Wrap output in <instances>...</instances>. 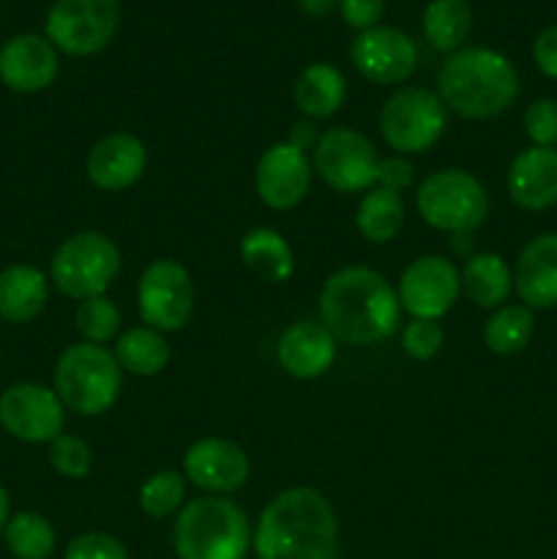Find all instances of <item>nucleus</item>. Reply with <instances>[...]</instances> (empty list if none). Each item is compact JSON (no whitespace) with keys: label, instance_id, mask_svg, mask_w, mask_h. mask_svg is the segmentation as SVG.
<instances>
[{"label":"nucleus","instance_id":"15","mask_svg":"<svg viewBox=\"0 0 557 559\" xmlns=\"http://www.w3.org/2000/svg\"><path fill=\"white\" fill-rule=\"evenodd\" d=\"M249 473L251 464L244 448L222 437L194 442L183 456L186 480L216 497L238 491L249 480Z\"/></svg>","mask_w":557,"mask_h":559},{"label":"nucleus","instance_id":"27","mask_svg":"<svg viewBox=\"0 0 557 559\" xmlns=\"http://www.w3.org/2000/svg\"><path fill=\"white\" fill-rule=\"evenodd\" d=\"M473 31V9L467 0H431L424 11V33L440 52H457Z\"/></svg>","mask_w":557,"mask_h":559},{"label":"nucleus","instance_id":"32","mask_svg":"<svg viewBox=\"0 0 557 559\" xmlns=\"http://www.w3.org/2000/svg\"><path fill=\"white\" fill-rule=\"evenodd\" d=\"M76 331L87 344H104L118 333L120 328V309L109 298L98 295V298L80 300L76 306Z\"/></svg>","mask_w":557,"mask_h":559},{"label":"nucleus","instance_id":"5","mask_svg":"<svg viewBox=\"0 0 557 559\" xmlns=\"http://www.w3.org/2000/svg\"><path fill=\"white\" fill-rule=\"evenodd\" d=\"M123 369L102 344H71L55 364V393L71 413L104 415L118 402Z\"/></svg>","mask_w":557,"mask_h":559},{"label":"nucleus","instance_id":"8","mask_svg":"<svg viewBox=\"0 0 557 559\" xmlns=\"http://www.w3.org/2000/svg\"><path fill=\"white\" fill-rule=\"evenodd\" d=\"M448 126V107L426 87H402L393 93L380 112L382 140L399 153L413 156L435 145Z\"/></svg>","mask_w":557,"mask_h":559},{"label":"nucleus","instance_id":"36","mask_svg":"<svg viewBox=\"0 0 557 559\" xmlns=\"http://www.w3.org/2000/svg\"><path fill=\"white\" fill-rule=\"evenodd\" d=\"M63 559H129V549L115 535L85 533L66 546Z\"/></svg>","mask_w":557,"mask_h":559},{"label":"nucleus","instance_id":"22","mask_svg":"<svg viewBox=\"0 0 557 559\" xmlns=\"http://www.w3.org/2000/svg\"><path fill=\"white\" fill-rule=\"evenodd\" d=\"M49 298L47 276L33 265H9L0 271V317L5 322H31Z\"/></svg>","mask_w":557,"mask_h":559},{"label":"nucleus","instance_id":"40","mask_svg":"<svg viewBox=\"0 0 557 559\" xmlns=\"http://www.w3.org/2000/svg\"><path fill=\"white\" fill-rule=\"evenodd\" d=\"M317 140H320V134H317L315 123H309V120H298V123H293V129H289V140L287 145L298 147V151H309V147L317 145Z\"/></svg>","mask_w":557,"mask_h":559},{"label":"nucleus","instance_id":"7","mask_svg":"<svg viewBox=\"0 0 557 559\" xmlns=\"http://www.w3.org/2000/svg\"><path fill=\"white\" fill-rule=\"evenodd\" d=\"M120 271V251L107 235L76 233L58 246L49 276L66 298H98L109 289Z\"/></svg>","mask_w":557,"mask_h":559},{"label":"nucleus","instance_id":"25","mask_svg":"<svg viewBox=\"0 0 557 559\" xmlns=\"http://www.w3.org/2000/svg\"><path fill=\"white\" fill-rule=\"evenodd\" d=\"M459 287L481 309H497L511 295L513 273L508 271L500 254L481 251V254H470L459 271Z\"/></svg>","mask_w":557,"mask_h":559},{"label":"nucleus","instance_id":"3","mask_svg":"<svg viewBox=\"0 0 557 559\" xmlns=\"http://www.w3.org/2000/svg\"><path fill=\"white\" fill-rule=\"evenodd\" d=\"M440 98L448 109L470 120L506 112L519 96V74L506 55L486 47L453 52L440 71Z\"/></svg>","mask_w":557,"mask_h":559},{"label":"nucleus","instance_id":"20","mask_svg":"<svg viewBox=\"0 0 557 559\" xmlns=\"http://www.w3.org/2000/svg\"><path fill=\"white\" fill-rule=\"evenodd\" d=\"M147 164V151L137 136L109 134L91 147L87 156V178L96 189L123 191L142 178Z\"/></svg>","mask_w":557,"mask_h":559},{"label":"nucleus","instance_id":"12","mask_svg":"<svg viewBox=\"0 0 557 559\" xmlns=\"http://www.w3.org/2000/svg\"><path fill=\"white\" fill-rule=\"evenodd\" d=\"M66 407L55 388L36 385V382H16L0 393V426L14 440L52 442L63 435Z\"/></svg>","mask_w":557,"mask_h":559},{"label":"nucleus","instance_id":"21","mask_svg":"<svg viewBox=\"0 0 557 559\" xmlns=\"http://www.w3.org/2000/svg\"><path fill=\"white\" fill-rule=\"evenodd\" d=\"M278 364L295 380H315L331 369L336 358V338L320 322L289 325L278 338Z\"/></svg>","mask_w":557,"mask_h":559},{"label":"nucleus","instance_id":"4","mask_svg":"<svg viewBox=\"0 0 557 559\" xmlns=\"http://www.w3.org/2000/svg\"><path fill=\"white\" fill-rule=\"evenodd\" d=\"M178 559H244L251 546L246 513L224 497H197L180 508L173 530Z\"/></svg>","mask_w":557,"mask_h":559},{"label":"nucleus","instance_id":"18","mask_svg":"<svg viewBox=\"0 0 557 559\" xmlns=\"http://www.w3.org/2000/svg\"><path fill=\"white\" fill-rule=\"evenodd\" d=\"M508 194L524 211L557 205V147H524L508 167Z\"/></svg>","mask_w":557,"mask_h":559},{"label":"nucleus","instance_id":"24","mask_svg":"<svg viewBox=\"0 0 557 559\" xmlns=\"http://www.w3.org/2000/svg\"><path fill=\"white\" fill-rule=\"evenodd\" d=\"M344 96H347V82L342 71L331 63L306 66L293 85L295 107L306 118H331L344 104Z\"/></svg>","mask_w":557,"mask_h":559},{"label":"nucleus","instance_id":"30","mask_svg":"<svg viewBox=\"0 0 557 559\" xmlns=\"http://www.w3.org/2000/svg\"><path fill=\"white\" fill-rule=\"evenodd\" d=\"M5 549L16 559H49L55 551V527L36 511H22L3 530Z\"/></svg>","mask_w":557,"mask_h":559},{"label":"nucleus","instance_id":"41","mask_svg":"<svg viewBox=\"0 0 557 559\" xmlns=\"http://www.w3.org/2000/svg\"><path fill=\"white\" fill-rule=\"evenodd\" d=\"M339 0H298L300 9L306 11L309 16H325L336 9Z\"/></svg>","mask_w":557,"mask_h":559},{"label":"nucleus","instance_id":"10","mask_svg":"<svg viewBox=\"0 0 557 559\" xmlns=\"http://www.w3.org/2000/svg\"><path fill=\"white\" fill-rule=\"evenodd\" d=\"M137 306L147 328L175 333L189 325L194 314V284L191 273L175 260H156L142 271L137 284Z\"/></svg>","mask_w":557,"mask_h":559},{"label":"nucleus","instance_id":"13","mask_svg":"<svg viewBox=\"0 0 557 559\" xmlns=\"http://www.w3.org/2000/svg\"><path fill=\"white\" fill-rule=\"evenodd\" d=\"M459 293H462V287H459L457 265L446 257L426 254L404 267L402 278H399L396 298L399 306L407 314H413V320L437 322L442 314L451 311Z\"/></svg>","mask_w":557,"mask_h":559},{"label":"nucleus","instance_id":"16","mask_svg":"<svg viewBox=\"0 0 557 559\" xmlns=\"http://www.w3.org/2000/svg\"><path fill=\"white\" fill-rule=\"evenodd\" d=\"M311 183V164L304 151L276 142L257 162L254 186L260 200L273 211H289L300 205Z\"/></svg>","mask_w":557,"mask_h":559},{"label":"nucleus","instance_id":"31","mask_svg":"<svg viewBox=\"0 0 557 559\" xmlns=\"http://www.w3.org/2000/svg\"><path fill=\"white\" fill-rule=\"evenodd\" d=\"M186 475L175 469H162L147 478L140 489V508L151 519H169L183 508Z\"/></svg>","mask_w":557,"mask_h":559},{"label":"nucleus","instance_id":"19","mask_svg":"<svg viewBox=\"0 0 557 559\" xmlns=\"http://www.w3.org/2000/svg\"><path fill=\"white\" fill-rule=\"evenodd\" d=\"M513 287L528 309L557 306V233H544L530 240L517 257Z\"/></svg>","mask_w":557,"mask_h":559},{"label":"nucleus","instance_id":"11","mask_svg":"<svg viewBox=\"0 0 557 559\" xmlns=\"http://www.w3.org/2000/svg\"><path fill=\"white\" fill-rule=\"evenodd\" d=\"M315 169L331 189L342 191V194H355V191H366L377 183L380 156L369 136L336 126L317 140Z\"/></svg>","mask_w":557,"mask_h":559},{"label":"nucleus","instance_id":"1","mask_svg":"<svg viewBox=\"0 0 557 559\" xmlns=\"http://www.w3.org/2000/svg\"><path fill=\"white\" fill-rule=\"evenodd\" d=\"M251 544L257 559H336V513L320 491L287 489L265 506Z\"/></svg>","mask_w":557,"mask_h":559},{"label":"nucleus","instance_id":"33","mask_svg":"<svg viewBox=\"0 0 557 559\" xmlns=\"http://www.w3.org/2000/svg\"><path fill=\"white\" fill-rule=\"evenodd\" d=\"M91 448L74 435H60L49 442V464L58 475L69 480H80L91 473Z\"/></svg>","mask_w":557,"mask_h":559},{"label":"nucleus","instance_id":"29","mask_svg":"<svg viewBox=\"0 0 557 559\" xmlns=\"http://www.w3.org/2000/svg\"><path fill=\"white\" fill-rule=\"evenodd\" d=\"M535 331L533 309L528 306H500L484 328V342L497 355H517L530 344Z\"/></svg>","mask_w":557,"mask_h":559},{"label":"nucleus","instance_id":"37","mask_svg":"<svg viewBox=\"0 0 557 559\" xmlns=\"http://www.w3.org/2000/svg\"><path fill=\"white\" fill-rule=\"evenodd\" d=\"M344 22L349 27H358L360 33L377 27V22L386 14V0H339Z\"/></svg>","mask_w":557,"mask_h":559},{"label":"nucleus","instance_id":"14","mask_svg":"<svg viewBox=\"0 0 557 559\" xmlns=\"http://www.w3.org/2000/svg\"><path fill=\"white\" fill-rule=\"evenodd\" d=\"M349 58L360 76L377 85H396L404 82L418 66V52L407 33L399 27H371L355 36Z\"/></svg>","mask_w":557,"mask_h":559},{"label":"nucleus","instance_id":"9","mask_svg":"<svg viewBox=\"0 0 557 559\" xmlns=\"http://www.w3.org/2000/svg\"><path fill=\"white\" fill-rule=\"evenodd\" d=\"M118 25V0H55L47 14V38L60 52L87 58L112 41Z\"/></svg>","mask_w":557,"mask_h":559},{"label":"nucleus","instance_id":"28","mask_svg":"<svg viewBox=\"0 0 557 559\" xmlns=\"http://www.w3.org/2000/svg\"><path fill=\"white\" fill-rule=\"evenodd\" d=\"M115 360L120 369L137 377H156L169 364V344L153 328L126 331L115 344Z\"/></svg>","mask_w":557,"mask_h":559},{"label":"nucleus","instance_id":"38","mask_svg":"<svg viewBox=\"0 0 557 559\" xmlns=\"http://www.w3.org/2000/svg\"><path fill=\"white\" fill-rule=\"evenodd\" d=\"M413 164L407 162L404 156H391V158H380V169H377V186L391 191H404L410 189L413 183Z\"/></svg>","mask_w":557,"mask_h":559},{"label":"nucleus","instance_id":"2","mask_svg":"<svg viewBox=\"0 0 557 559\" xmlns=\"http://www.w3.org/2000/svg\"><path fill=\"white\" fill-rule=\"evenodd\" d=\"M396 293L377 271L364 265L342 267L325 282L320 295V317L336 342L377 344L399 325Z\"/></svg>","mask_w":557,"mask_h":559},{"label":"nucleus","instance_id":"42","mask_svg":"<svg viewBox=\"0 0 557 559\" xmlns=\"http://www.w3.org/2000/svg\"><path fill=\"white\" fill-rule=\"evenodd\" d=\"M11 519V502H9V491L0 486V535H3L5 524H9Z\"/></svg>","mask_w":557,"mask_h":559},{"label":"nucleus","instance_id":"39","mask_svg":"<svg viewBox=\"0 0 557 559\" xmlns=\"http://www.w3.org/2000/svg\"><path fill=\"white\" fill-rule=\"evenodd\" d=\"M533 60L549 80H557V25H549L538 33L533 44Z\"/></svg>","mask_w":557,"mask_h":559},{"label":"nucleus","instance_id":"35","mask_svg":"<svg viewBox=\"0 0 557 559\" xmlns=\"http://www.w3.org/2000/svg\"><path fill=\"white\" fill-rule=\"evenodd\" d=\"M442 328L435 320H413L402 333V347L410 358L431 360L442 349Z\"/></svg>","mask_w":557,"mask_h":559},{"label":"nucleus","instance_id":"6","mask_svg":"<svg viewBox=\"0 0 557 559\" xmlns=\"http://www.w3.org/2000/svg\"><path fill=\"white\" fill-rule=\"evenodd\" d=\"M420 218L451 235H470L489 216V197L481 180L464 169H440L420 183L415 197Z\"/></svg>","mask_w":557,"mask_h":559},{"label":"nucleus","instance_id":"17","mask_svg":"<svg viewBox=\"0 0 557 559\" xmlns=\"http://www.w3.org/2000/svg\"><path fill=\"white\" fill-rule=\"evenodd\" d=\"M58 76V49L49 38L22 33L0 47V82L14 93H38Z\"/></svg>","mask_w":557,"mask_h":559},{"label":"nucleus","instance_id":"26","mask_svg":"<svg viewBox=\"0 0 557 559\" xmlns=\"http://www.w3.org/2000/svg\"><path fill=\"white\" fill-rule=\"evenodd\" d=\"M355 224H358V233L369 243H388V240L396 238L404 224L402 197L396 191L375 186L360 200L358 213H355Z\"/></svg>","mask_w":557,"mask_h":559},{"label":"nucleus","instance_id":"34","mask_svg":"<svg viewBox=\"0 0 557 559\" xmlns=\"http://www.w3.org/2000/svg\"><path fill=\"white\" fill-rule=\"evenodd\" d=\"M524 131L530 142L538 147L557 145V102L555 98H538L524 112Z\"/></svg>","mask_w":557,"mask_h":559},{"label":"nucleus","instance_id":"23","mask_svg":"<svg viewBox=\"0 0 557 559\" xmlns=\"http://www.w3.org/2000/svg\"><path fill=\"white\" fill-rule=\"evenodd\" d=\"M240 260L251 276L265 284H284L293 278L295 260L287 240L268 227H254L240 240Z\"/></svg>","mask_w":557,"mask_h":559}]
</instances>
